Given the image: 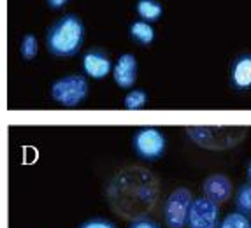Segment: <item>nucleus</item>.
<instances>
[{
    "label": "nucleus",
    "instance_id": "obj_1",
    "mask_svg": "<svg viewBox=\"0 0 251 228\" xmlns=\"http://www.w3.org/2000/svg\"><path fill=\"white\" fill-rule=\"evenodd\" d=\"M84 39L83 21L74 14L58 20L48 32V51L54 56L67 58L79 53Z\"/></svg>",
    "mask_w": 251,
    "mask_h": 228
},
{
    "label": "nucleus",
    "instance_id": "obj_2",
    "mask_svg": "<svg viewBox=\"0 0 251 228\" xmlns=\"http://www.w3.org/2000/svg\"><path fill=\"white\" fill-rule=\"evenodd\" d=\"M246 127H188L186 135L205 150H230L243 141Z\"/></svg>",
    "mask_w": 251,
    "mask_h": 228
},
{
    "label": "nucleus",
    "instance_id": "obj_3",
    "mask_svg": "<svg viewBox=\"0 0 251 228\" xmlns=\"http://www.w3.org/2000/svg\"><path fill=\"white\" fill-rule=\"evenodd\" d=\"M88 95V81L79 74L63 76L51 84V97L63 107H75Z\"/></svg>",
    "mask_w": 251,
    "mask_h": 228
},
{
    "label": "nucleus",
    "instance_id": "obj_4",
    "mask_svg": "<svg viewBox=\"0 0 251 228\" xmlns=\"http://www.w3.org/2000/svg\"><path fill=\"white\" fill-rule=\"evenodd\" d=\"M193 195L188 188H177L167 197L163 205L165 225L169 228H184L188 225V214L193 203Z\"/></svg>",
    "mask_w": 251,
    "mask_h": 228
},
{
    "label": "nucleus",
    "instance_id": "obj_5",
    "mask_svg": "<svg viewBox=\"0 0 251 228\" xmlns=\"http://www.w3.org/2000/svg\"><path fill=\"white\" fill-rule=\"evenodd\" d=\"M165 137L158 128L153 127H144L137 130L134 135V151L139 158L148 160V162H155L165 151Z\"/></svg>",
    "mask_w": 251,
    "mask_h": 228
},
{
    "label": "nucleus",
    "instance_id": "obj_6",
    "mask_svg": "<svg viewBox=\"0 0 251 228\" xmlns=\"http://www.w3.org/2000/svg\"><path fill=\"white\" fill-rule=\"evenodd\" d=\"M188 228H220V205L201 197L192 203L188 214Z\"/></svg>",
    "mask_w": 251,
    "mask_h": 228
},
{
    "label": "nucleus",
    "instance_id": "obj_7",
    "mask_svg": "<svg viewBox=\"0 0 251 228\" xmlns=\"http://www.w3.org/2000/svg\"><path fill=\"white\" fill-rule=\"evenodd\" d=\"M202 193L205 199L222 205L232 197V181L225 174H213L202 182Z\"/></svg>",
    "mask_w": 251,
    "mask_h": 228
},
{
    "label": "nucleus",
    "instance_id": "obj_8",
    "mask_svg": "<svg viewBox=\"0 0 251 228\" xmlns=\"http://www.w3.org/2000/svg\"><path fill=\"white\" fill-rule=\"evenodd\" d=\"M113 77L122 90H128L137 81V60L134 54H122L113 69Z\"/></svg>",
    "mask_w": 251,
    "mask_h": 228
},
{
    "label": "nucleus",
    "instance_id": "obj_9",
    "mask_svg": "<svg viewBox=\"0 0 251 228\" xmlns=\"http://www.w3.org/2000/svg\"><path fill=\"white\" fill-rule=\"evenodd\" d=\"M83 71L86 76L93 79H104L105 76L111 72V60L107 54H104L102 51H88L84 53L83 60H81Z\"/></svg>",
    "mask_w": 251,
    "mask_h": 228
},
{
    "label": "nucleus",
    "instance_id": "obj_10",
    "mask_svg": "<svg viewBox=\"0 0 251 228\" xmlns=\"http://www.w3.org/2000/svg\"><path fill=\"white\" fill-rule=\"evenodd\" d=\"M230 84L235 90H250L251 88V54H243L232 63Z\"/></svg>",
    "mask_w": 251,
    "mask_h": 228
},
{
    "label": "nucleus",
    "instance_id": "obj_11",
    "mask_svg": "<svg viewBox=\"0 0 251 228\" xmlns=\"http://www.w3.org/2000/svg\"><path fill=\"white\" fill-rule=\"evenodd\" d=\"M130 35L134 41H137L139 44L143 46H150L151 42L155 41V30L150 23L146 21H135L130 25Z\"/></svg>",
    "mask_w": 251,
    "mask_h": 228
},
{
    "label": "nucleus",
    "instance_id": "obj_12",
    "mask_svg": "<svg viewBox=\"0 0 251 228\" xmlns=\"http://www.w3.org/2000/svg\"><path fill=\"white\" fill-rule=\"evenodd\" d=\"M235 211L251 216V181L241 184L235 193Z\"/></svg>",
    "mask_w": 251,
    "mask_h": 228
},
{
    "label": "nucleus",
    "instance_id": "obj_13",
    "mask_svg": "<svg viewBox=\"0 0 251 228\" xmlns=\"http://www.w3.org/2000/svg\"><path fill=\"white\" fill-rule=\"evenodd\" d=\"M137 13L146 21H156L163 13V7L156 0H139L137 2Z\"/></svg>",
    "mask_w": 251,
    "mask_h": 228
},
{
    "label": "nucleus",
    "instance_id": "obj_14",
    "mask_svg": "<svg viewBox=\"0 0 251 228\" xmlns=\"http://www.w3.org/2000/svg\"><path fill=\"white\" fill-rule=\"evenodd\" d=\"M220 228H251L250 216L243 214V212H228L220 223Z\"/></svg>",
    "mask_w": 251,
    "mask_h": 228
},
{
    "label": "nucleus",
    "instance_id": "obj_15",
    "mask_svg": "<svg viewBox=\"0 0 251 228\" xmlns=\"http://www.w3.org/2000/svg\"><path fill=\"white\" fill-rule=\"evenodd\" d=\"M148 102V95L146 91L143 90H132L128 95L125 97V107L130 109V111H137V109H143Z\"/></svg>",
    "mask_w": 251,
    "mask_h": 228
},
{
    "label": "nucleus",
    "instance_id": "obj_16",
    "mask_svg": "<svg viewBox=\"0 0 251 228\" xmlns=\"http://www.w3.org/2000/svg\"><path fill=\"white\" fill-rule=\"evenodd\" d=\"M20 51H21V54H23V58L25 60H34L35 54H37V51H39V44H37L35 35H32V33L25 35L23 41H21Z\"/></svg>",
    "mask_w": 251,
    "mask_h": 228
},
{
    "label": "nucleus",
    "instance_id": "obj_17",
    "mask_svg": "<svg viewBox=\"0 0 251 228\" xmlns=\"http://www.w3.org/2000/svg\"><path fill=\"white\" fill-rule=\"evenodd\" d=\"M79 228H118V227L111 220H105V218H92V220L84 221Z\"/></svg>",
    "mask_w": 251,
    "mask_h": 228
},
{
    "label": "nucleus",
    "instance_id": "obj_18",
    "mask_svg": "<svg viewBox=\"0 0 251 228\" xmlns=\"http://www.w3.org/2000/svg\"><path fill=\"white\" fill-rule=\"evenodd\" d=\"M128 228H162L155 220H151L148 216H141V218H135Z\"/></svg>",
    "mask_w": 251,
    "mask_h": 228
},
{
    "label": "nucleus",
    "instance_id": "obj_19",
    "mask_svg": "<svg viewBox=\"0 0 251 228\" xmlns=\"http://www.w3.org/2000/svg\"><path fill=\"white\" fill-rule=\"evenodd\" d=\"M67 4V0H48V5L53 9H60L63 7V5Z\"/></svg>",
    "mask_w": 251,
    "mask_h": 228
},
{
    "label": "nucleus",
    "instance_id": "obj_20",
    "mask_svg": "<svg viewBox=\"0 0 251 228\" xmlns=\"http://www.w3.org/2000/svg\"><path fill=\"white\" fill-rule=\"evenodd\" d=\"M246 176H248V181H251V160L248 162V167H246Z\"/></svg>",
    "mask_w": 251,
    "mask_h": 228
}]
</instances>
